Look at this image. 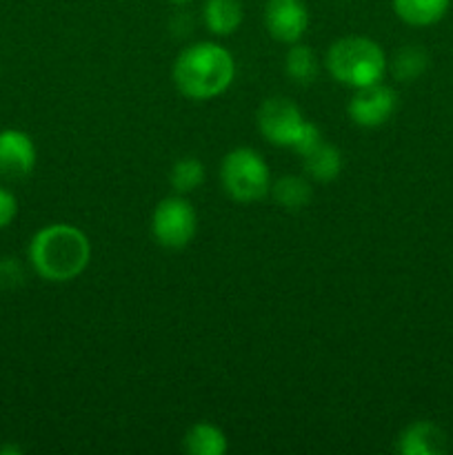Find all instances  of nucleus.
<instances>
[{
	"label": "nucleus",
	"mask_w": 453,
	"mask_h": 455,
	"mask_svg": "<svg viewBox=\"0 0 453 455\" xmlns=\"http://www.w3.org/2000/svg\"><path fill=\"white\" fill-rule=\"evenodd\" d=\"M204 182V164L198 158H180L169 172V185L180 196L191 194Z\"/></svg>",
	"instance_id": "18"
},
{
	"label": "nucleus",
	"mask_w": 453,
	"mask_h": 455,
	"mask_svg": "<svg viewBox=\"0 0 453 455\" xmlns=\"http://www.w3.org/2000/svg\"><path fill=\"white\" fill-rule=\"evenodd\" d=\"M25 271L16 258H0V289H13L22 284Z\"/></svg>",
	"instance_id": "19"
},
{
	"label": "nucleus",
	"mask_w": 453,
	"mask_h": 455,
	"mask_svg": "<svg viewBox=\"0 0 453 455\" xmlns=\"http://www.w3.org/2000/svg\"><path fill=\"white\" fill-rule=\"evenodd\" d=\"M220 185L235 203H258L271 189L269 164L251 147H235L220 163Z\"/></svg>",
	"instance_id": "5"
},
{
	"label": "nucleus",
	"mask_w": 453,
	"mask_h": 455,
	"mask_svg": "<svg viewBox=\"0 0 453 455\" xmlns=\"http://www.w3.org/2000/svg\"><path fill=\"white\" fill-rule=\"evenodd\" d=\"M169 3H173V4H185V3H189V0H169Z\"/></svg>",
	"instance_id": "21"
},
{
	"label": "nucleus",
	"mask_w": 453,
	"mask_h": 455,
	"mask_svg": "<svg viewBox=\"0 0 453 455\" xmlns=\"http://www.w3.org/2000/svg\"><path fill=\"white\" fill-rule=\"evenodd\" d=\"M265 27L278 43H300L309 29V9L305 0H266Z\"/></svg>",
	"instance_id": "8"
},
{
	"label": "nucleus",
	"mask_w": 453,
	"mask_h": 455,
	"mask_svg": "<svg viewBox=\"0 0 453 455\" xmlns=\"http://www.w3.org/2000/svg\"><path fill=\"white\" fill-rule=\"evenodd\" d=\"M284 69H287V76L293 83L306 87L318 76V56H315L309 44L293 43L291 49L287 52V58H284Z\"/></svg>",
	"instance_id": "16"
},
{
	"label": "nucleus",
	"mask_w": 453,
	"mask_h": 455,
	"mask_svg": "<svg viewBox=\"0 0 453 455\" xmlns=\"http://www.w3.org/2000/svg\"><path fill=\"white\" fill-rule=\"evenodd\" d=\"M395 109H398V93L382 83L355 89L349 105H346V114H349L351 123L367 129L389 123Z\"/></svg>",
	"instance_id": "7"
},
{
	"label": "nucleus",
	"mask_w": 453,
	"mask_h": 455,
	"mask_svg": "<svg viewBox=\"0 0 453 455\" xmlns=\"http://www.w3.org/2000/svg\"><path fill=\"white\" fill-rule=\"evenodd\" d=\"M258 132L275 147H287L296 156H305L322 142V133L314 123L305 120L300 107L289 98H266L256 114Z\"/></svg>",
	"instance_id": "4"
},
{
	"label": "nucleus",
	"mask_w": 453,
	"mask_h": 455,
	"mask_svg": "<svg viewBox=\"0 0 453 455\" xmlns=\"http://www.w3.org/2000/svg\"><path fill=\"white\" fill-rule=\"evenodd\" d=\"M27 258L31 269L47 283H71L89 267L91 243L78 227L53 222L36 231Z\"/></svg>",
	"instance_id": "1"
},
{
	"label": "nucleus",
	"mask_w": 453,
	"mask_h": 455,
	"mask_svg": "<svg viewBox=\"0 0 453 455\" xmlns=\"http://www.w3.org/2000/svg\"><path fill=\"white\" fill-rule=\"evenodd\" d=\"M244 9L240 0H204L203 22L211 34L231 36L240 29Z\"/></svg>",
	"instance_id": "11"
},
{
	"label": "nucleus",
	"mask_w": 453,
	"mask_h": 455,
	"mask_svg": "<svg viewBox=\"0 0 453 455\" xmlns=\"http://www.w3.org/2000/svg\"><path fill=\"white\" fill-rule=\"evenodd\" d=\"M302 164H305V172L309 178L318 182H331L342 172V154L336 145H329L322 140L309 154L302 156Z\"/></svg>",
	"instance_id": "13"
},
{
	"label": "nucleus",
	"mask_w": 453,
	"mask_h": 455,
	"mask_svg": "<svg viewBox=\"0 0 453 455\" xmlns=\"http://www.w3.org/2000/svg\"><path fill=\"white\" fill-rule=\"evenodd\" d=\"M173 84L191 100H211L231 87L235 78L234 56L218 43H195L178 53Z\"/></svg>",
	"instance_id": "2"
},
{
	"label": "nucleus",
	"mask_w": 453,
	"mask_h": 455,
	"mask_svg": "<svg viewBox=\"0 0 453 455\" xmlns=\"http://www.w3.org/2000/svg\"><path fill=\"white\" fill-rule=\"evenodd\" d=\"M429 67V56L417 44H407V47L398 49V53L391 60V74L400 83H413L420 78Z\"/></svg>",
	"instance_id": "17"
},
{
	"label": "nucleus",
	"mask_w": 453,
	"mask_h": 455,
	"mask_svg": "<svg viewBox=\"0 0 453 455\" xmlns=\"http://www.w3.org/2000/svg\"><path fill=\"white\" fill-rule=\"evenodd\" d=\"M324 67L336 83L360 89L385 80L386 56L376 40L346 36L329 47Z\"/></svg>",
	"instance_id": "3"
},
{
	"label": "nucleus",
	"mask_w": 453,
	"mask_h": 455,
	"mask_svg": "<svg viewBox=\"0 0 453 455\" xmlns=\"http://www.w3.org/2000/svg\"><path fill=\"white\" fill-rule=\"evenodd\" d=\"M18 216V198L9 189L0 187V231L7 229Z\"/></svg>",
	"instance_id": "20"
},
{
	"label": "nucleus",
	"mask_w": 453,
	"mask_h": 455,
	"mask_svg": "<svg viewBox=\"0 0 453 455\" xmlns=\"http://www.w3.org/2000/svg\"><path fill=\"white\" fill-rule=\"evenodd\" d=\"M451 9V0H393V12L404 25H438Z\"/></svg>",
	"instance_id": "12"
},
{
	"label": "nucleus",
	"mask_w": 453,
	"mask_h": 455,
	"mask_svg": "<svg viewBox=\"0 0 453 455\" xmlns=\"http://www.w3.org/2000/svg\"><path fill=\"white\" fill-rule=\"evenodd\" d=\"M402 455H442L447 451V434L429 420H416L398 435L395 444Z\"/></svg>",
	"instance_id": "10"
},
{
	"label": "nucleus",
	"mask_w": 453,
	"mask_h": 455,
	"mask_svg": "<svg viewBox=\"0 0 453 455\" xmlns=\"http://www.w3.org/2000/svg\"><path fill=\"white\" fill-rule=\"evenodd\" d=\"M269 194L275 200V204H280L287 212H302L314 198V189L300 176H282L271 185Z\"/></svg>",
	"instance_id": "15"
},
{
	"label": "nucleus",
	"mask_w": 453,
	"mask_h": 455,
	"mask_svg": "<svg viewBox=\"0 0 453 455\" xmlns=\"http://www.w3.org/2000/svg\"><path fill=\"white\" fill-rule=\"evenodd\" d=\"M198 231V216L187 198L169 196L151 213V235L164 249H185Z\"/></svg>",
	"instance_id": "6"
},
{
	"label": "nucleus",
	"mask_w": 453,
	"mask_h": 455,
	"mask_svg": "<svg viewBox=\"0 0 453 455\" xmlns=\"http://www.w3.org/2000/svg\"><path fill=\"white\" fill-rule=\"evenodd\" d=\"M226 447L225 431L211 422H198L182 438V449L189 455H222Z\"/></svg>",
	"instance_id": "14"
},
{
	"label": "nucleus",
	"mask_w": 453,
	"mask_h": 455,
	"mask_svg": "<svg viewBox=\"0 0 453 455\" xmlns=\"http://www.w3.org/2000/svg\"><path fill=\"white\" fill-rule=\"evenodd\" d=\"M36 145L31 136L22 129H3L0 132V178L20 180L36 167Z\"/></svg>",
	"instance_id": "9"
}]
</instances>
